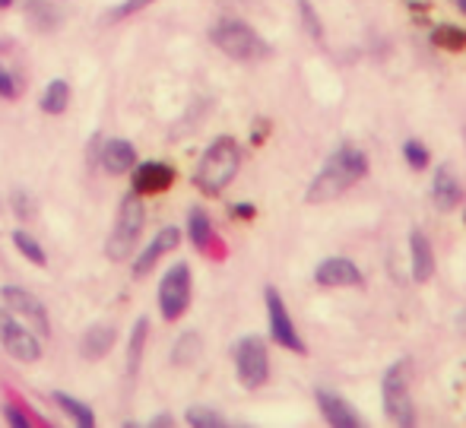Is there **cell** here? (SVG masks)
Masks as SVG:
<instances>
[{
  "label": "cell",
  "mask_w": 466,
  "mask_h": 428,
  "mask_svg": "<svg viewBox=\"0 0 466 428\" xmlns=\"http://www.w3.org/2000/svg\"><path fill=\"white\" fill-rule=\"evenodd\" d=\"M13 248H16V251L23 254L29 263H35V267H45V263H48V254H45V248L38 245V241L32 239L25 229H16V232H13Z\"/></svg>",
  "instance_id": "25"
},
{
  "label": "cell",
  "mask_w": 466,
  "mask_h": 428,
  "mask_svg": "<svg viewBox=\"0 0 466 428\" xmlns=\"http://www.w3.org/2000/svg\"><path fill=\"white\" fill-rule=\"evenodd\" d=\"M147 340H149V318H137L134 327H130L127 337V374L137 378L143 365V352H147Z\"/></svg>",
  "instance_id": "20"
},
{
  "label": "cell",
  "mask_w": 466,
  "mask_h": 428,
  "mask_svg": "<svg viewBox=\"0 0 466 428\" xmlns=\"http://www.w3.org/2000/svg\"><path fill=\"white\" fill-rule=\"evenodd\" d=\"M185 423L194 428H226V416L213 406H190L185 413Z\"/></svg>",
  "instance_id": "26"
},
{
  "label": "cell",
  "mask_w": 466,
  "mask_h": 428,
  "mask_svg": "<svg viewBox=\"0 0 466 428\" xmlns=\"http://www.w3.org/2000/svg\"><path fill=\"white\" fill-rule=\"evenodd\" d=\"M0 299H4V308L10 314H16L29 331L38 333V340L51 337V321H48V308L23 286H4L0 289Z\"/></svg>",
  "instance_id": "8"
},
{
  "label": "cell",
  "mask_w": 466,
  "mask_h": 428,
  "mask_svg": "<svg viewBox=\"0 0 466 428\" xmlns=\"http://www.w3.org/2000/svg\"><path fill=\"white\" fill-rule=\"evenodd\" d=\"M457 6H461V13L466 16V0H457Z\"/></svg>",
  "instance_id": "37"
},
{
  "label": "cell",
  "mask_w": 466,
  "mask_h": 428,
  "mask_svg": "<svg viewBox=\"0 0 466 428\" xmlns=\"http://www.w3.org/2000/svg\"><path fill=\"white\" fill-rule=\"evenodd\" d=\"M431 197H435V207L438 209H454L463 197L461 181L454 178V171L448 166H441L435 171V181H431Z\"/></svg>",
  "instance_id": "19"
},
{
  "label": "cell",
  "mask_w": 466,
  "mask_h": 428,
  "mask_svg": "<svg viewBox=\"0 0 466 428\" xmlns=\"http://www.w3.org/2000/svg\"><path fill=\"white\" fill-rule=\"evenodd\" d=\"M42 111L45 115H64L70 105V83L67 80H51L42 92Z\"/></svg>",
  "instance_id": "23"
},
{
  "label": "cell",
  "mask_w": 466,
  "mask_h": 428,
  "mask_svg": "<svg viewBox=\"0 0 466 428\" xmlns=\"http://www.w3.org/2000/svg\"><path fill=\"white\" fill-rule=\"evenodd\" d=\"M410 260H412V280L416 282H429L435 276V251H431L429 239L419 229L410 235Z\"/></svg>",
  "instance_id": "18"
},
{
  "label": "cell",
  "mask_w": 466,
  "mask_h": 428,
  "mask_svg": "<svg viewBox=\"0 0 466 428\" xmlns=\"http://www.w3.org/2000/svg\"><path fill=\"white\" fill-rule=\"evenodd\" d=\"M380 400H384V416L393 425L412 428L416 425V403L410 393V374H406V362H393L384 372L380 381Z\"/></svg>",
  "instance_id": "5"
},
{
  "label": "cell",
  "mask_w": 466,
  "mask_h": 428,
  "mask_svg": "<svg viewBox=\"0 0 466 428\" xmlns=\"http://www.w3.org/2000/svg\"><path fill=\"white\" fill-rule=\"evenodd\" d=\"M232 216H238V219H251V216H254V207H251V203H235V207H232Z\"/></svg>",
  "instance_id": "34"
},
{
  "label": "cell",
  "mask_w": 466,
  "mask_h": 428,
  "mask_svg": "<svg viewBox=\"0 0 466 428\" xmlns=\"http://www.w3.org/2000/svg\"><path fill=\"white\" fill-rule=\"evenodd\" d=\"M19 96V83L13 80V74L10 70L0 64V98H6V102H13V98Z\"/></svg>",
  "instance_id": "31"
},
{
  "label": "cell",
  "mask_w": 466,
  "mask_h": 428,
  "mask_svg": "<svg viewBox=\"0 0 466 428\" xmlns=\"http://www.w3.org/2000/svg\"><path fill=\"white\" fill-rule=\"evenodd\" d=\"M172 423H175V419L168 416V413H159V416H153V419H149V425H159V428H168Z\"/></svg>",
  "instance_id": "35"
},
{
  "label": "cell",
  "mask_w": 466,
  "mask_h": 428,
  "mask_svg": "<svg viewBox=\"0 0 466 428\" xmlns=\"http://www.w3.org/2000/svg\"><path fill=\"white\" fill-rule=\"evenodd\" d=\"M264 299H267V318H270V337L277 340L282 349H289V352L305 355L308 346H305V340L299 337V331H295L292 314H289V308H286V301H282L279 289L277 286H267Z\"/></svg>",
  "instance_id": "10"
},
{
  "label": "cell",
  "mask_w": 466,
  "mask_h": 428,
  "mask_svg": "<svg viewBox=\"0 0 466 428\" xmlns=\"http://www.w3.org/2000/svg\"><path fill=\"white\" fill-rule=\"evenodd\" d=\"M431 45L448 48V51H461V48H466V29H457V25H438V29L431 32Z\"/></svg>",
  "instance_id": "27"
},
{
  "label": "cell",
  "mask_w": 466,
  "mask_h": 428,
  "mask_svg": "<svg viewBox=\"0 0 466 428\" xmlns=\"http://www.w3.org/2000/svg\"><path fill=\"white\" fill-rule=\"evenodd\" d=\"M209 38H213V45L222 51L226 57H232V61H264L267 55H270V45L264 42V36H260L254 25H248L245 19H235V16H222L219 23L209 29Z\"/></svg>",
  "instance_id": "3"
},
{
  "label": "cell",
  "mask_w": 466,
  "mask_h": 428,
  "mask_svg": "<svg viewBox=\"0 0 466 428\" xmlns=\"http://www.w3.org/2000/svg\"><path fill=\"white\" fill-rule=\"evenodd\" d=\"M0 346L13 355L16 362H38L42 359V342L38 333L29 331L16 314H10L6 308H0Z\"/></svg>",
  "instance_id": "9"
},
{
  "label": "cell",
  "mask_w": 466,
  "mask_h": 428,
  "mask_svg": "<svg viewBox=\"0 0 466 428\" xmlns=\"http://www.w3.org/2000/svg\"><path fill=\"white\" fill-rule=\"evenodd\" d=\"M200 352H203V340H200V333L187 331V333H181V337L175 340L172 362H175V365H181V368H187V365H194V362L200 359Z\"/></svg>",
  "instance_id": "24"
},
{
  "label": "cell",
  "mask_w": 466,
  "mask_h": 428,
  "mask_svg": "<svg viewBox=\"0 0 466 428\" xmlns=\"http://www.w3.org/2000/svg\"><path fill=\"white\" fill-rule=\"evenodd\" d=\"M51 400H55L57 410H61L64 416H67L74 425H80V428H96V413L89 410V406L83 403V400L70 397V393H64V391H55V393H51Z\"/></svg>",
  "instance_id": "21"
},
{
  "label": "cell",
  "mask_w": 466,
  "mask_h": 428,
  "mask_svg": "<svg viewBox=\"0 0 466 428\" xmlns=\"http://www.w3.org/2000/svg\"><path fill=\"white\" fill-rule=\"evenodd\" d=\"M314 400H318V410H320V416L327 419V425H333V428H362V416H359V413L352 410V406L346 403L337 391L318 387Z\"/></svg>",
  "instance_id": "13"
},
{
  "label": "cell",
  "mask_w": 466,
  "mask_h": 428,
  "mask_svg": "<svg viewBox=\"0 0 466 428\" xmlns=\"http://www.w3.org/2000/svg\"><path fill=\"white\" fill-rule=\"evenodd\" d=\"M299 10H301V16H305V25H308V29H311V36H314V38H320V25H318V16H314L311 6H308L305 0H301Z\"/></svg>",
  "instance_id": "33"
},
{
  "label": "cell",
  "mask_w": 466,
  "mask_h": 428,
  "mask_svg": "<svg viewBox=\"0 0 466 428\" xmlns=\"http://www.w3.org/2000/svg\"><path fill=\"white\" fill-rule=\"evenodd\" d=\"M178 245H181V229H175V226L159 229V232H156V239L149 241V245L143 248L140 254H137V260H134V276H147V273H153L156 263H159L166 254H172Z\"/></svg>",
  "instance_id": "12"
},
{
  "label": "cell",
  "mask_w": 466,
  "mask_h": 428,
  "mask_svg": "<svg viewBox=\"0 0 466 428\" xmlns=\"http://www.w3.org/2000/svg\"><path fill=\"white\" fill-rule=\"evenodd\" d=\"M365 175H369V159H365V153L359 147L343 143V147H337L330 156H327V162L320 166V171L311 178L305 200L308 203L337 200L343 190H350L352 184H359Z\"/></svg>",
  "instance_id": "1"
},
{
  "label": "cell",
  "mask_w": 466,
  "mask_h": 428,
  "mask_svg": "<svg viewBox=\"0 0 466 428\" xmlns=\"http://www.w3.org/2000/svg\"><path fill=\"white\" fill-rule=\"evenodd\" d=\"M117 340V327L108 324V321H98V324H89L86 333L80 337V355L86 362H98L111 352Z\"/></svg>",
  "instance_id": "17"
},
{
  "label": "cell",
  "mask_w": 466,
  "mask_h": 428,
  "mask_svg": "<svg viewBox=\"0 0 466 428\" xmlns=\"http://www.w3.org/2000/svg\"><path fill=\"white\" fill-rule=\"evenodd\" d=\"M6 6H13V0H0V10H6Z\"/></svg>",
  "instance_id": "36"
},
{
  "label": "cell",
  "mask_w": 466,
  "mask_h": 428,
  "mask_svg": "<svg viewBox=\"0 0 466 428\" xmlns=\"http://www.w3.org/2000/svg\"><path fill=\"white\" fill-rule=\"evenodd\" d=\"M67 0H25V19L35 32H55L64 25Z\"/></svg>",
  "instance_id": "15"
},
{
  "label": "cell",
  "mask_w": 466,
  "mask_h": 428,
  "mask_svg": "<svg viewBox=\"0 0 466 428\" xmlns=\"http://www.w3.org/2000/svg\"><path fill=\"white\" fill-rule=\"evenodd\" d=\"M143 222H147V209H143L140 194L130 190L121 200V207H117L115 229H111L108 241H105V257L115 263L130 260V254H134L137 241H140V235H143Z\"/></svg>",
  "instance_id": "4"
},
{
  "label": "cell",
  "mask_w": 466,
  "mask_h": 428,
  "mask_svg": "<svg viewBox=\"0 0 466 428\" xmlns=\"http://www.w3.org/2000/svg\"><path fill=\"white\" fill-rule=\"evenodd\" d=\"M0 416H4L13 428H29V425H32V423H29V416H25L23 410H16L13 403H4V406H0Z\"/></svg>",
  "instance_id": "32"
},
{
  "label": "cell",
  "mask_w": 466,
  "mask_h": 428,
  "mask_svg": "<svg viewBox=\"0 0 466 428\" xmlns=\"http://www.w3.org/2000/svg\"><path fill=\"white\" fill-rule=\"evenodd\" d=\"M241 166V147L232 137H216L207 149H203L200 162L194 168V184L207 197H216L235 181Z\"/></svg>",
  "instance_id": "2"
},
{
  "label": "cell",
  "mask_w": 466,
  "mask_h": 428,
  "mask_svg": "<svg viewBox=\"0 0 466 428\" xmlns=\"http://www.w3.org/2000/svg\"><path fill=\"white\" fill-rule=\"evenodd\" d=\"M156 301H159V314L166 321L185 318V311L190 308V267L185 260L175 263V267H168L166 273H162Z\"/></svg>",
  "instance_id": "7"
},
{
  "label": "cell",
  "mask_w": 466,
  "mask_h": 428,
  "mask_svg": "<svg viewBox=\"0 0 466 428\" xmlns=\"http://www.w3.org/2000/svg\"><path fill=\"white\" fill-rule=\"evenodd\" d=\"M314 282L324 289H343V286H362V270L350 257H327L314 270Z\"/></svg>",
  "instance_id": "11"
},
{
  "label": "cell",
  "mask_w": 466,
  "mask_h": 428,
  "mask_svg": "<svg viewBox=\"0 0 466 428\" xmlns=\"http://www.w3.org/2000/svg\"><path fill=\"white\" fill-rule=\"evenodd\" d=\"M232 359H235V374H238L241 387L248 391H258L267 384L270 378V355H267V342L260 337H241L232 346Z\"/></svg>",
  "instance_id": "6"
},
{
  "label": "cell",
  "mask_w": 466,
  "mask_h": 428,
  "mask_svg": "<svg viewBox=\"0 0 466 428\" xmlns=\"http://www.w3.org/2000/svg\"><path fill=\"white\" fill-rule=\"evenodd\" d=\"M149 4H156V0H121V4L115 6V10H108V23H121V19H127V16H134V13H140V10H147Z\"/></svg>",
  "instance_id": "28"
},
{
  "label": "cell",
  "mask_w": 466,
  "mask_h": 428,
  "mask_svg": "<svg viewBox=\"0 0 466 428\" xmlns=\"http://www.w3.org/2000/svg\"><path fill=\"white\" fill-rule=\"evenodd\" d=\"M130 171H134V178H130L134 194H162L175 184V168L166 162H143Z\"/></svg>",
  "instance_id": "14"
},
{
  "label": "cell",
  "mask_w": 466,
  "mask_h": 428,
  "mask_svg": "<svg viewBox=\"0 0 466 428\" xmlns=\"http://www.w3.org/2000/svg\"><path fill=\"white\" fill-rule=\"evenodd\" d=\"M187 235H190V241H194V248H200V251H207V248L216 241L213 222H209V216L203 213L200 207H194L187 213Z\"/></svg>",
  "instance_id": "22"
},
{
  "label": "cell",
  "mask_w": 466,
  "mask_h": 428,
  "mask_svg": "<svg viewBox=\"0 0 466 428\" xmlns=\"http://www.w3.org/2000/svg\"><path fill=\"white\" fill-rule=\"evenodd\" d=\"M98 166L108 175H127L137 166V147L130 140H121V137L105 140L102 149H98Z\"/></svg>",
  "instance_id": "16"
},
{
  "label": "cell",
  "mask_w": 466,
  "mask_h": 428,
  "mask_svg": "<svg viewBox=\"0 0 466 428\" xmlns=\"http://www.w3.org/2000/svg\"><path fill=\"white\" fill-rule=\"evenodd\" d=\"M10 207H13V213H16L23 222H29L32 216H35V203H32V194H25L23 188H16L10 194Z\"/></svg>",
  "instance_id": "29"
},
{
  "label": "cell",
  "mask_w": 466,
  "mask_h": 428,
  "mask_svg": "<svg viewBox=\"0 0 466 428\" xmlns=\"http://www.w3.org/2000/svg\"><path fill=\"white\" fill-rule=\"evenodd\" d=\"M403 156H406V162H410V168H416V171H422L425 166H429V149H425L419 140H406Z\"/></svg>",
  "instance_id": "30"
}]
</instances>
